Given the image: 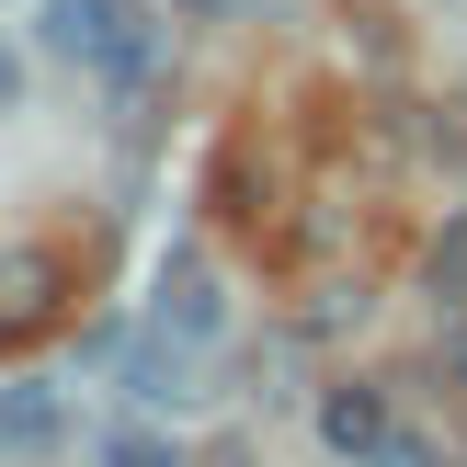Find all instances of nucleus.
Here are the masks:
<instances>
[{
	"instance_id": "obj_1",
	"label": "nucleus",
	"mask_w": 467,
	"mask_h": 467,
	"mask_svg": "<svg viewBox=\"0 0 467 467\" xmlns=\"http://www.w3.org/2000/svg\"><path fill=\"white\" fill-rule=\"evenodd\" d=\"M46 46H57L68 68H103V80H149L160 68V23L137 12V0H46Z\"/></svg>"
},
{
	"instance_id": "obj_2",
	"label": "nucleus",
	"mask_w": 467,
	"mask_h": 467,
	"mask_svg": "<svg viewBox=\"0 0 467 467\" xmlns=\"http://www.w3.org/2000/svg\"><path fill=\"white\" fill-rule=\"evenodd\" d=\"M149 331L171 342V354H194V342H217V331H228V285H217V263H205V251H171V263H160Z\"/></svg>"
},
{
	"instance_id": "obj_3",
	"label": "nucleus",
	"mask_w": 467,
	"mask_h": 467,
	"mask_svg": "<svg viewBox=\"0 0 467 467\" xmlns=\"http://www.w3.org/2000/svg\"><path fill=\"white\" fill-rule=\"evenodd\" d=\"M388 433H400V422H388V388H365V377L319 388V445H331V456H354V467H365Z\"/></svg>"
},
{
	"instance_id": "obj_4",
	"label": "nucleus",
	"mask_w": 467,
	"mask_h": 467,
	"mask_svg": "<svg viewBox=\"0 0 467 467\" xmlns=\"http://www.w3.org/2000/svg\"><path fill=\"white\" fill-rule=\"evenodd\" d=\"M57 251H0V342H23V331H46L57 319Z\"/></svg>"
},
{
	"instance_id": "obj_5",
	"label": "nucleus",
	"mask_w": 467,
	"mask_h": 467,
	"mask_svg": "<svg viewBox=\"0 0 467 467\" xmlns=\"http://www.w3.org/2000/svg\"><path fill=\"white\" fill-rule=\"evenodd\" d=\"M0 445H57V400L46 388H12L0 400Z\"/></svg>"
},
{
	"instance_id": "obj_6",
	"label": "nucleus",
	"mask_w": 467,
	"mask_h": 467,
	"mask_svg": "<svg viewBox=\"0 0 467 467\" xmlns=\"http://www.w3.org/2000/svg\"><path fill=\"white\" fill-rule=\"evenodd\" d=\"M422 274H433V296H445V308H467V217H445V240L422 251Z\"/></svg>"
},
{
	"instance_id": "obj_7",
	"label": "nucleus",
	"mask_w": 467,
	"mask_h": 467,
	"mask_svg": "<svg viewBox=\"0 0 467 467\" xmlns=\"http://www.w3.org/2000/svg\"><path fill=\"white\" fill-rule=\"evenodd\" d=\"M103 467H182L160 433H103Z\"/></svg>"
},
{
	"instance_id": "obj_8",
	"label": "nucleus",
	"mask_w": 467,
	"mask_h": 467,
	"mask_svg": "<svg viewBox=\"0 0 467 467\" xmlns=\"http://www.w3.org/2000/svg\"><path fill=\"white\" fill-rule=\"evenodd\" d=\"M365 467H456L445 445H433V433H388V445L377 456H365Z\"/></svg>"
},
{
	"instance_id": "obj_9",
	"label": "nucleus",
	"mask_w": 467,
	"mask_h": 467,
	"mask_svg": "<svg viewBox=\"0 0 467 467\" xmlns=\"http://www.w3.org/2000/svg\"><path fill=\"white\" fill-rule=\"evenodd\" d=\"M445 388H467V331H445Z\"/></svg>"
},
{
	"instance_id": "obj_10",
	"label": "nucleus",
	"mask_w": 467,
	"mask_h": 467,
	"mask_svg": "<svg viewBox=\"0 0 467 467\" xmlns=\"http://www.w3.org/2000/svg\"><path fill=\"white\" fill-rule=\"evenodd\" d=\"M182 12H205V23H228V12H240V0H182Z\"/></svg>"
}]
</instances>
